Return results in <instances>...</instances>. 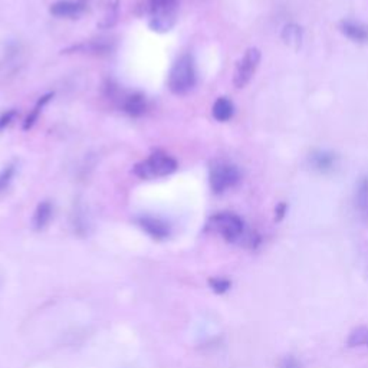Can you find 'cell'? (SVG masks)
Segmentation results:
<instances>
[{
    "mask_svg": "<svg viewBox=\"0 0 368 368\" xmlns=\"http://www.w3.org/2000/svg\"><path fill=\"white\" fill-rule=\"evenodd\" d=\"M196 85V68L192 55H181L173 65L168 75V88L177 96L189 92Z\"/></svg>",
    "mask_w": 368,
    "mask_h": 368,
    "instance_id": "obj_1",
    "label": "cell"
},
{
    "mask_svg": "<svg viewBox=\"0 0 368 368\" xmlns=\"http://www.w3.org/2000/svg\"><path fill=\"white\" fill-rule=\"evenodd\" d=\"M207 227L227 242H239L245 238V223L234 213H217L210 217Z\"/></svg>",
    "mask_w": 368,
    "mask_h": 368,
    "instance_id": "obj_2",
    "label": "cell"
},
{
    "mask_svg": "<svg viewBox=\"0 0 368 368\" xmlns=\"http://www.w3.org/2000/svg\"><path fill=\"white\" fill-rule=\"evenodd\" d=\"M177 0H149L150 26L156 32H168L177 21Z\"/></svg>",
    "mask_w": 368,
    "mask_h": 368,
    "instance_id": "obj_3",
    "label": "cell"
},
{
    "mask_svg": "<svg viewBox=\"0 0 368 368\" xmlns=\"http://www.w3.org/2000/svg\"><path fill=\"white\" fill-rule=\"evenodd\" d=\"M177 163L173 157L164 153H154L147 160L135 164L134 174L143 180H153L159 177H166L174 173Z\"/></svg>",
    "mask_w": 368,
    "mask_h": 368,
    "instance_id": "obj_4",
    "label": "cell"
},
{
    "mask_svg": "<svg viewBox=\"0 0 368 368\" xmlns=\"http://www.w3.org/2000/svg\"><path fill=\"white\" fill-rule=\"evenodd\" d=\"M239 178L241 173L234 164L217 163L210 168V188L216 195L234 188Z\"/></svg>",
    "mask_w": 368,
    "mask_h": 368,
    "instance_id": "obj_5",
    "label": "cell"
},
{
    "mask_svg": "<svg viewBox=\"0 0 368 368\" xmlns=\"http://www.w3.org/2000/svg\"><path fill=\"white\" fill-rule=\"evenodd\" d=\"M260 61V52L256 48H251L245 52L243 58L239 61L236 71H235V78L234 84L238 88H243L253 76L258 65Z\"/></svg>",
    "mask_w": 368,
    "mask_h": 368,
    "instance_id": "obj_6",
    "label": "cell"
},
{
    "mask_svg": "<svg viewBox=\"0 0 368 368\" xmlns=\"http://www.w3.org/2000/svg\"><path fill=\"white\" fill-rule=\"evenodd\" d=\"M138 223H140V226L146 230V232L151 238H154L157 241L166 239L170 235V227L167 226V223H164L160 219H156V217H142L140 220H138Z\"/></svg>",
    "mask_w": 368,
    "mask_h": 368,
    "instance_id": "obj_7",
    "label": "cell"
},
{
    "mask_svg": "<svg viewBox=\"0 0 368 368\" xmlns=\"http://www.w3.org/2000/svg\"><path fill=\"white\" fill-rule=\"evenodd\" d=\"M85 12V6L82 4L75 2H57L51 6V13L57 18L75 19L79 18Z\"/></svg>",
    "mask_w": 368,
    "mask_h": 368,
    "instance_id": "obj_8",
    "label": "cell"
},
{
    "mask_svg": "<svg viewBox=\"0 0 368 368\" xmlns=\"http://www.w3.org/2000/svg\"><path fill=\"white\" fill-rule=\"evenodd\" d=\"M309 161L315 170H318L321 173H327L334 168L337 157H335V154L328 153V151H316L311 156Z\"/></svg>",
    "mask_w": 368,
    "mask_h": 368,
    "instance_id": "obj_9",
    "label": "cell"
},
{
    "mask_svg": "<svg viewBox=\"0 0 368 368\" xmlns=\"http://www.w3.org/2000/svg\"><path fill=\"white\" fill-rule=\"evenodd\" d=\"M341 30L344 35H347L350 39L355 40V42H367L368 40V28L361 25V23H355V22H343L341 23Z\"/></svg>",
    "mask_w": 368,
    "mask_h": 368,
    "instance_id": "obj_10",
    "label": "cell"
},
{
    "mask_svg": "<svg viewBox=\"0 0 368 368\" xmlns=\"http://www.w3.org/2000/svg\"><path fill=\"white\" fill-rule=\"evenodd\" d=\"M52 217V205L50 202H42L36 207V212L33 214V227L36 230H42L48 226L50 220Z\"/></svg>",
    "mask_w": 368,
    "mask_h": 368,
    "instance_id": "obj_11",
    "label": "cell"
},
{
    "mask_svg": "<svg viewBox=\"0 0 368 368\" xmlns=\"http://www.w3.org/2000/svg\"><path fill=\"white\" fill-rule=\"evenodd\" d=\"M146 100L143 96L140 94H134V96H130L125 103H124V111L127 114H130L131 117H140L142 114L146 113Z\"/></svg>",
    "mask_w": 368,
    "mask_h": 368,
    "instance_id": "obj_12",
    "label": "cell"
},
{
    "mask_svg": "<svg viewBox=\"0 0 368 368\" xmlns=\"http://www.w3.org/2000/svg\"><path fill=\"white\" fill-rule=\"evenodd\" d=\"M347 344H348L350 348L368 351V327H358V328H355L350 334V337L347 340Z\"/></svg>",
    "mask_w": 368,
    "mask_h": 368,
    "instance_id": "obj_13",
    "label": "cell"
},
{
    "mask_svg": "<svg viewBox=\"0 0 368 368\" xmlns=\"http://www.w3.org/2000/svg\"><path fill=\"white\" fill-rule=\"evenodd\" d=\"M234 115V104L230 103L227 98L222 97L219 98L214 105H213V117L220 121V122H224L227 120L232 118Z\"/></svg>",
    "mask_w": 368,
    "mask_h": 368,
    "instance_id": "obj_14",
    "label": "cell"
},
{
    "mask_svg": "<svg viewBox=\"0 0 368 368\" xmlns=\"http://www.w3.org/2000/svg\"><path fill=\"white\" fill-rule=\"evenodd\" d=\"M357 207L360 213L368 220V178H362L357 189Z\"/></svg>",
    "mask_w": 368,
    "mask_h": 368,
    "instance_id": "obj_15",
    "label": "cell"
},
{
    "mask_svg": "<svg viewBox=\"0 0 368 368\" xmlns=\"http://www.w3.org/2000/svg\"><path fill=\"white\" fill-rule=\"evenodd\" d=\"M282 39L284 42L291 46V48H298L302 42V30L298 25H288L285 26L282 32Z\"/></svg>",
    "mask_w": 368,
    "mask_h": 368,
    "instance_id": "obj_16",
    "label": "cell"
},
{
    "mask_svg": "<svg viewBox=\"0 0 368 368\" xmlns=\"http://www.w3.org/2000/svg\"><path fill=\"white\" fill-rule=\"evenodd\" d=\"M51 94L50 96H45V97H42L39 101H38V104L35 105V108H33V111L28 115V118H26V121H25V124H23V130H29V128H32L33 127V124L36 122V120H38V115H39V113L42 111V108H43V105L48 103L50 100H51Z\"/></svg>",
    "mask_w": 368,
    "mask_h": 368,
    "instance_id": "obj_17",
    "label": "cell"
},
{
    "mask_svg": "<svg viewBox=\"0 0 368 368\" xmlns=\"http://www.w3.org/2000/svg\"><path fill=\"white\" fill-rule=\"evenodd\" d=\"M13 174H15V166H9L5 170L0 171V193L8 189L9 183L13 178Z\"/></svg>",
    "mask_w": 368,
    "mask_h": 368,
    "instance_id": "obj_18",
    "label": "cell"
},
{
    "mask_svg": "<svg viewBox=\"0 0 368 368\" xmlns=\"http://www.w3.org/2000/svg\"><path fill=\"white\" fill-rule=\"evenodd\" d=\"M210 287L214 292L217 294H223L226 292L229 288H230V282L227 280H222V278H214V280H210Z\"/></svg>",
    "mask_w": 368,
    "mask_h": 368,
    "instance_id": "obj_19",
    "label": "cell"
},
{
    "mask_svg": "<svg viewBox=\"0 0 368 368\" xmlns=\"http://www.w3.org/2000/svg\"><path fill=\"white\" fill-rule=\"evenodd\" d=\"M15 115H16L15 111H9V113H6L4 115H0V130H4L8 124H11L13 121Z\"/></svg>",
    "mask_w": 368,
    "mask_h": 368,
    "instance_id": "obj_20",
    "label": "cell"
},
{
    "mask_svg": "<svg viewBox=\"0 0 368 368\" xmlns=\"http://www.w3.org/2000/svg\"><path fill=\"white\" fill-rule=\"evenodd\" d=\"M282 368H299V364L295 358H285L282 362Z\"/></svg>",
    "mask_w": 368,
    "mask_h": 368,
    "instance_id": "obj_21",
    "label": "cell"
}]
</instances>
